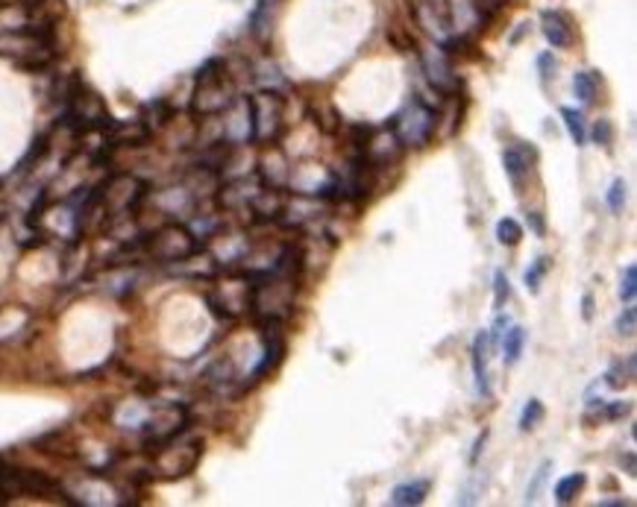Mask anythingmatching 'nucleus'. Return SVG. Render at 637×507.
Masks as SVG:
<instances>
[{
  "mask_svg": "<svg viewBox=\"0 0 637 507\" xmlns=\"http://www.w3.org/2000/svg\"><path fill=\"white\" fill-rule=\"evenodd\" d=\"M529 226H532V232H534L538 238L546 235V226H543V215H541V211H529Z\"/></svg>",
  "mask_w": 637,
  "mask_h": 507,
  "instance_id": "nucleus-37",
  "label": "nucleus"
},
{
  "mask_svg": "<svg viewBox=\"0 0 637 507\" xmlns=\"http://www.w3.org/2000/svg\"><path fill=\"white\" fill-rule=\"evenodd\" d=\"M555 70H558V62H555L552 53H541L538 56V74H541V83L546 86L550 79H555Z\"/></svg>",
  "mask_w": 637,
  "mask_h": 507,
  "instance_id": "nucleus-34",
  "label": "nucleus"
},
{
  "mask_svg": "<svg viewBox=\"0 0 637 507\" xmlns=\"http://www.w3.org/2000/svg\"><path fill=\"white\" fill-rule=\"evenodd\" d=\"M170 118H174V109H170L168 100H153V103L145 109V115H141V124L153 133V129L170 124Z\"/></svg>",
  "mask_w": 637,
  "mask_h": 507,
  "instance_id": "nucleus-20",
  "label": "nucleus"
},
{
  "mask_svg": "<svg viewBox=\"0 0 637 507\" xmlns=\"http://www.w3.org/2000/svg\"><path fill=\"white\" fill-rule=\"evenodd\" d=\"M502 165H505V174H509V179L520 188L523 179L529 176V156H525L520 147H509L502 153Z\"/></svg>",
  "mask_w": 637,
  "mask_h": 507,
  "instance_id": "nucleus-18",
  "label": "nucleus"
},
{
  "mask_svg": "<svg viewBox=\"0 0 637 507\" xmlns=\"http://www.w3.org/2000/svg\"><path fill=\"white\" fill-rule=\"evenodd\" d=\"M145 252L150 258L165 261V265H179L188 256H197L200 252V241L194 238V232L179 226V223H168L153 235H147L145 241Z\"/></svg>",
  "mask_w": 637,
  "mask_h": 507,
  "instance_id": "nucleus-2",
  "label": "nucleus"
},
{
  "mask_svg": "<svg viewBox=\"0 0 637 507\" xmlns=\"http://www.w3.org/2000/svg\"><path fill=\"white\" fill-rule=\"evenodd\" d=\"M600 507H629L625 499H600Z\"/></svg>",
  "mask_w": 637,
  "mask_h": 507,
  "instance_id": "nucleus-40",
  "label": "nucleus"
},
{
  "mask_svg": "<svg viewBox=\"0 0 637 507\" xmlns=\"http://www.w3.org/2000/svg\"><path fill=\"white\" fill-rule=\"evenodd\" d=\"M497 238L502 247H517V243L523 241V226L514 217H505L497 223Z\"/></svg>",
  "mask_w": 637,
  "mask_h": 507,
  "instance_id": "nucleus-25",
  "label": "nucleus"
},
{
  "mask_svg": "<svg viewBox=\"0 0 637 507\" xmlns=\"http://www.w3.org/2000/svg\"><path fill=\"white\" fill-rule=\"evenodd\" d=\"M252 83H256L261 91H270V94H285L291 88L288 77L282 74V68L273 62V59H261V62L252 68Z\"/></svg>",
  "mask_w": 637,
  "mask_h": 507,
  "instance_id": "nucleus-13",
  "label": "nucleus"
},
{
  "mask_svg": "<svg viewBox=\"0 0 637 507\" xmlns=\"http://www.w3.org/2000/svg\"><path fill=\"white\" fill-rule=\"evenodd\" d=\"M541 29H543V38L555 50L573 47V27H570L567 18H564L561 12H555V9H546V12L541 15Z\"/></svg>",
  "mask_w": 637,
  "mask_h": 507,
  "instance_id": "nucleus-12",
  "label": "nucleus"
},
{
  "mask_svg": "<svg viewBox=\"0 0 637 507\" xmlns=\"http://www.w3.org/2000/svg\"><path fill=\"white\" fill-rule=\"evenodd\" d=\"M282 355H285V343H282L279 338H273V340L268 343V349H265V358H261V364L256 367V372H252V381H259L261 375L277 367V364L282 361Z\"/></svg>",
  "mask_w": 637,
  "mask_h": 507,
  "instance_id": "nucleus-23",
  "label": "nucleus"
},
{
  "mask_svg": "<svg viewBox=\"0 0 637 507\" xmlns=\"http://www.w3.org/2000/svg\"><path fill=\"white\" fill-rule=\"evenodd\" d=\"M265 188V182H259L256 176H241V179H236V182H229L227 188H220V194H218V200H220V206L224 209H250V202L259 197V191Z\"/></svg>",
  "mask_w": 637,
  "mask_h": 507,
  "instance_id": "nucleus-11",
  "label": "nucleus"
},
{
  "mask_svg": "<svg viewBox=\"0 0 637 507\" xmlns=\"http://www.w3.org/2000/svg\"><path fill=\"white\" fill-rule=\"evenodd\" d=\"M550 267H552V261L546 258V256L534 258V265L525 270V288H529V293H538V290H541V282L546 279Z\"/></svg>",
  "mask_w": 637,
  "mask_h": 507,
  "instance_id": "nucleus-26",
  "label": "nucleus"
},
{
  "mask_svg": "<svg viewBox=\"0 0 637 507\" xmlns=\"http://www.w3.org/2000/svg\"><path fill=\"white\" fill-rule=\"evenodd\" d=\"M584 484H588V475H584V472L567 475V478H561L558 487H555V499H558V504H570L575 495L582 493Z\"/></svg>",
  "mask_w": 637,
  "mask_h": 507,
  "instance_id": "nucleus-21",
  "label": "nucleus"
},
{
  "mask_svg": "<svg viewBox=\"0 0 637 507\" xmlns=\"http://www.w3.org/2000/svg\"><path fill=\"white\" fill-rule=\"evenodd\" d=\"M511 297V285H509V276H505V270H497L493 273V306L497 308H505V302Z\"/></svg>",
  "mask_w": 637,
  "mask_h": 507,
  "instance_id": "nucleus-31",
  "label": "nucleus"
},
{
  "mask_svg": "<svg viewBox=\"0 0 637 507\" xmlns=\"http://www.w3.org/2000/svg\"><path fill=\"white\" fill-rule=\"evenodd\" d=\"M250 118H252V141L268 144L282 129V97L270 94V91L250 97Z\"/></svg>",
  "mask_w": 637,
  "mask_h": 507,
  "instance_id": "nucleus-6",
  "label": "nucleus"
},
{
  "mask_svg": "<svg viewBox=\"0 0 637 507\" xmlns=\"http://www.w3.org/2000/svg\"><path fill=\"white\" fill-rule=\"evenodd\" d=\"M200 454H203V440L197 437L179 440L177 434V437H170L168 443H161V449L153 461V470L161 478H182V475H188L197 466Z\"/></svg>",
  "mask_w": 637,
  "mask_h": 507,
  "instance_id": "nucleus-4",
  "label": "nucleus"
},
{
  "mask_svg": "<svg viewBox=\"0 0 637 507\" xmlns=\"http://www.w3.org/2000/svg\"><path fill=\"white\" fill-rule=\"evenodd\" d=\"M550 472H552V461H543L541 463V470L534 472V478H532V484H529V490H525V502H538V495H541V490H543V484H546V478H550Z\"/></svg>",
  "mask_w": 637,
  "mask_h": 507,
  "instance_id": "nucleus-30",
  "label": "nucleus"
},
{
  "mask_svg": "<svg viewBox=\"0 0 637 507\" xmlns=\"http://www.w3.org/2000/svg\"><path fill=\"white\" fill-rule=\"evenodd\" d=\"M147 197V185L136 176H115L109 179L103 191L97 194V200L103 202L106 215L109 217H120V215H129L141 206V200Z\"/></svg>",
  "mask_w": 637,
  "mask_h": 507,
  "instance_id": "nucleus-5",
  "label": "nucleus"
},
{
  "mask_svg": "<svg viewBox=\"0 0 637 507\" xmlns=\"http://www.w3.org/2000/svg\"><path fill=\"white\" fill-rule=\"evenodd\" d=\"M429 490H432V481H426V478H418V481L400 484V487H393L391 502L397 504V507H414V504H423V502H426Z\"/></svg>",
  "mask_w": 637,
  "mask_h": 507,
  "instance_id": "nucleus-16",
  "label": "nucleus"
},
{
  "mask_svg": "<svg viewBox=\"0 0 637 507\" xmlns=\"http://www.w3.org/2000/svg\"><path fill=\"white\" fill-rule=\"evenodd\" d=\"M502 355H505V364L509 367H514V364L520 361V355H523V347H525V329L520 326H509V331L502 334Z\"/></svg>",
  "mask_w": 637,
  "mask_h": 507,
  "instance_id": "nucleus-19",
  "label": "nucleus"
},
{
  "mask_svg": "<svg viewBox=\"0 0 637 507\" xmlns=\"http://www.w3.org/2000/svg\"><path fill=\"white\" fill-rule=\"evenodd\" d=\"M194 79H197V88H194V100H191V111H194V115L211 118L232 106L236 88L229 83L224 59H209V62L197 70Z\"/></svg>",
  "mask_w": 637,
  "mask_h": 507,
  "instance_id": "nucleus-1",
  "label": "nucleus"
},
{
  "mask_svg": "<svg viewBox=\"0 0 637 507\" xmlns=\"http://www.w3.org/2000/svg\"><path fill=\"white\" fill-rule=\"evenodd\" d=\"M224 120V141L227 144H247L252 141V118H250V100H232V106L220 111Z\"/></svg>",
  "mask_w": 637,
  "mask_h": 507,
  "instance_id": "nucleus-9",
  "label": "nucleus"
},
{
  "mask_svg": "<svg viewBox=\"0 0 637 507\" xmlns=\"http://www.w3.org/2000/svg\"><path fill=\"white\" fill-rule=\"evenodd\" d=\"M561 118H564V127H567L570 138L582 147V144H584V138H588V133H584V115H582L579 109L564 106V109H561Z\"/></svg>",
  "mask_w": 637,
  "mask_h": 507,
  "instance_id": "nucleus-24",
  "label": "nucleus"
},
{
  "mask_svg": "<svg viewBox=\"0 0 637 507\" xmlns=\"http://www.w3.org/2000/svg\"><path fill=\"white\" fill-rule=\"evenodd\" d=\"M509 326H511V320H509V317H502V314H500V317H497V323H493V326H491V331H488V343H491V347H493V349H497V347H500L502 334H505V331H509Z\"/></svg>",
  "mask_w": 637,
  "mask_h": 507,
  "instance_id": "nucleus-35",
  "label": "nucleus"
},
{
  "mask_svg": "<svg viewBox=\"0 0 637 507\" xmlns=\"http://www.w3.org/2000/svg\"><path fill=\"white\" fill-rule=\"evenodd\" d=\"M411 12H414V21L423 27V33L432 36L438 45H447L452 33V24H450V15H447V4L443 0H411Z\"/></svg>",
  "mask_w": 637,
  "mask_h": 507,
  "instance_id": "nucleus-7",
  "label": "nucleus"
},
{
  "mask_svg": "<svg viewBox=\"0 0 637 507\" xmlns=\"http://www.w3.org/2000/svg\"><path fill=\"white\" fill-rule=\"evenodd\" d=\"M634 297H637V267L629 265L620 276V299L629 306V302H634Z\"/></svg>",
  "mask_w": 637,
  "mask_h": 507,
  "instance_id": "nucleus-29",
  "label": "nucleus"
},
{
  "mask_svg": "<svg viewBox=\"0 0 637 507\" xmlns=\"http://www.w3.org/2000/svg\"><path fill=\"white\" fill-rule=\"evenodd\" d=\"M473 375H476V390L482 399H491V381H488V331L476 334L473 340Z\"/></svg>",
  "mask_w": 637,
  "mask_h": 507,
  "instance_id": "nucleus-14",
  "label": "nucleus"
},
{
  "mask_svg": "<svg viewBox=\"0 0 637 507\" xmlns=\"http://www.w3.org/2000/svg\"><path fill=\"white\" fill-rule=\"evenodd\" d=\"M614 331L620 334V338H634V331H637V311H634L632 302L623 308L620 317H616V326H614Z\"/></svg>",
  "mask_w": 637,
  "mask_h": 507,
  "instance_id": "nucleus-28",
  "label": "nucleus"
},
{
  "mask_svg": "<svg viewBox=\"0 0 637 507\" xmlns=\"http://www.w3.org/2000/svg\"><path fill=\"white\" fill-rule=\"evenodd\" d=\"M620 463H625V470H629V475H637V466H634V454L629 452L625 458H620Z\"/></svg>",
  "mask_w": 637,
  "mask_h": 507,
  "instance_id": "nucleus-41",
  "label": "nucleus"
},
{
  "mask_svg": "<svg viewBox=\"0 0 637 507\" xmlns=\"http://www.w3.org/2000/svg\"><path fill=\"white\" fill-rule=\"evenodd\" d=\"M582 306H584V308H582V317H584V320H593V297H584Z\"/></svg>",
  "mask_w": 637,
  "mask_h": 507,
  "instance_id": "nucleus-39",
  "label": "nucleus"
},
{
  "mask_svg": "<svg viewBox=\"0 0 637 507\" xmlns=\"http://www.w3.org/2000/svg\"><path fill=\"white\" fill-rule=\"evenodd\" d=\"M443 4H447V15H450L452 33L467 36V33H473V29L482 27L484 12H482L479 0H443Z\"/></svg>",
  "mask_w": 637,
  "mask_h": 507,
  "instance_id": "nucleus-10",
  "label": "nucleus"
},
{
  "mask_svg": "<svg viewBox=\"0 0 637 507\" xmlns=\"http://www.w3.org/2000/svg\"><path fill=\"white\" fill-rule=\"evenodd\" d=\"M541 420H543V402H541V399H529V402H525L523 413H520V429H523V431L538 429Z\"/></svg>",
  "mask_w": 637,
  "mask_h": 507,
  "instance_id": "nucleus-27",
  "label": "nucleus"
},
{
  "mask_svg": "<svg viewBox=\"0 0 637 507\" xmlns=\"http://www.w3.org/2000/svg\"><path fill=\"white\" fill-rule=\"evenodd\" d=\"M625 206V182L623 179H614L611 182V191H608V209L614 215H620Z\"/></svg>",
  "mask_w": 637,
  "mask_h": 507,
  "instance_id": "nucleus-33",
  "label": "nucleus"
},
{
  "mask_svg": "<svg viewBox=\"0 0 637 507\" xmlns=\"http://www.w3.org/2000/svg\"><path fill=\"white\" fill-rule=\"evenodd\" d=\"M634 370H637V358L634 355H625L623 361H616L614 367L605 372V388H611V390L629 388V384L634 381Z\"/></svg>",
  "mask_w": 637,
  "mask_h": 507,
  "instance_id": "nucleus-17",
  "label": "nucleus"
},
{
  "mask_svg": "<svg viewBox=\"0 0 637 507\" xmlns=\"http://www.w3.org/2000/svg\"><path fill=\"white\" fill-rule=\"evenodd\" d=\"M629 413H632V402H605L602 411H600V420L616 422V420L629 417Z\"/></svg>",
  "mask_w": 637,
  "mask_h": 507,
  "instance_id": "nucleus-32",
  "label": "nucleus"
},
{
  "mask_svg": "<svg viewBox=\"0 0 637 507\" xmlns=\"http://www.w3.org/2000/svg\"><path fill=\"white\" fill-rule=\"evenodd\" d=\"M573 91L584 106H591L596 100V77L591 74V70H575L573 74Z\"/></svg>",
  "mask_w": 637,
  "mask_h": 507,
  "instance_id": "nucleus-22",
  "label": "nucleus"
},
{
  "mask_svg": "<svg viewBox=\"0 0 637 507\" xmlns=\"http://www.w3.org/2000/svg\"><path fill=\"white\" fill-rule=\"evenodd\" d=\"M484 440H488V431H482V437L476 440V446H473V454H470V463H476L479 461V452H482V446Z\"/></svg>",
  "mask_w": 637,
  "mask_h": 507,
  "instance_id": "nucleus-38",
  "label": "nucleus"
},
{
  "mask_svg": "<svg viewBox=\"0 0 637 507\" xmlns=\"http://www.w3.org/2000/svg\"><path fill=\"white\" fill-rule=\"evenodd\" d=\"M277 0H259L256 9H252L250 15V33L252 38H259V42H265L273 29V18H277Z\"/></svg>",
  "mask_w": 637,
  "mask_h": 507,
  "instance_id": "nucleus-15",
  "label": "nucleus"
},
{
  "mask_svg": "<svg viewBox=\"0 0 637 507\" xmlns=\"http://www.w3.org/2000/svg\"><path fill=\"white\" fill-rule=\"evenodd\" d=\"M611 138H614L611 120H596V129H593V141H596V144L611 147Z\"/></svg>",
  "mask_w": 637,
  "mask_h": 507,
  "instance_id": "nucleus-36",
  "label": "nucleus"
},
{
  "mask_svg": "<svg viewBox=\"0 0 637 507\" xmlns=\"http://www.w3.org/2000/svg\"><path fill=\"white\" fill-rule=\"evenodd\" d=\"M420 65H423V74L429 79V86L438 91V94H455V91H459V74H455L450 56L443 53L441 47L423 50Z\"/></svg>",
  "mask_w": 637,
  "mask_h": 507,
  "instance_id": "nucleus-8",
  "label": "nucleus"
},
{
  "mask_svg": "<svg viewBox=\"0 0 637 507\" xmlns=\"http://www.w3.org/2000/svg\"><path fill=\"white\" fill-rule=\"evenodd\" d=\"M438 124V115L429 103H423L420 97H414L411 103L391 120V133L402 147H426L429 138Z\"/></svg>",
  "mask_w": 637,
  "mask_h": 507,
  "instance_id": "nucleus-3",
  "label": "nucleus"
}]
</instances>
